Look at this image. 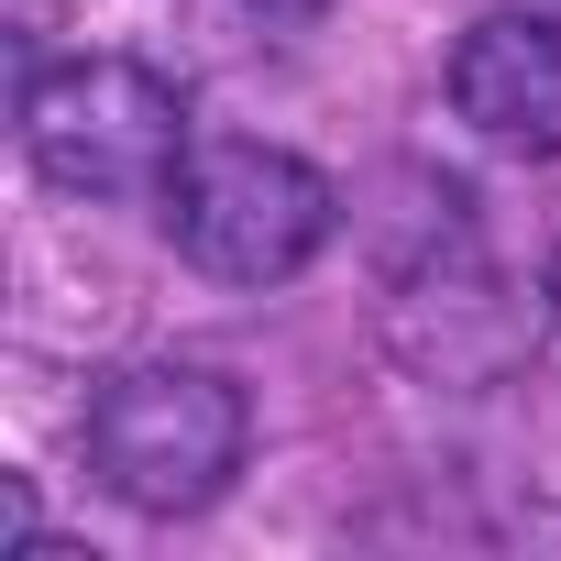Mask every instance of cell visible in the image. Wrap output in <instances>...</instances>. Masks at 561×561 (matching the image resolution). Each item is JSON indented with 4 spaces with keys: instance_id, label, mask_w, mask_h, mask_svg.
<instances>
[{
    "instance_id": "obj_4",
    "label": "cell",
    "mask_w": 561,
    "mask_h": 561,
    "mask_svg": "<svg viewBox=\"0 0 561 561\" xmlns=\"http://www.w3.org/2000/svg\"><path fill=\"white\" fill-rule=\"evenodd\" d=\"M451 111L495 154H561V23L539 12H484L451 45Z\"/></svg>"
},
{
    "instance_id": "obj_2",
    "label": "cell",
    "mask_w": 561,
    "mask_h": 561,
    "mask_svg": "<svg viewBox=\"0 0 561 561\" xmlns=\"http://www.w3.org/2000/svg\"><path fill=\"white\" fill-rule=\"evenodd\" d=\"M23 154L67 198H165L187 165V100L133 56H67L23 89Z\"/></svg>"
},
{
    "instance_id": "obj_3",
    "label": "cell",
    "mask_w": 561,
    "mask_h": 561,
    "mask_svg": "<svg viewBox=\"0 0 561 561\" xmlns=\"http://www.w3.org/2000/svg\"><path fill=\"white\" fill-rule=\"evenodd\" d=\"M154 209H165V242L220 287H287L342 220L331 176L287 144H187V165Z\"/></svg>"
},
{
    "instance_id": "obj_5",
    "label": "cell",
    "mask_w": 561,
    "mask_h": 561,
    "mask_svg": "<svg viewBox=\"0 0 561 561\" xmlns=\"http://www.w3.org/2000/svg\"><path fill=\"white\" fill-rule=\"evenodd\" d=\"M253 12H287V23H309V12H331V0H253Z\"/></svg>"
},
{
    "instance_id": "obj_6",
    "label": "cell",
    "mask_w": 561,
    "mask_h": 561,
    "mask_svg": "<svg viewBox=\"0 0 561 561\" xmlns=\"http://www.w3.org/2000/svg\"><path fill=\"white\" fill-rule=\"evenodd\" d=\"M550 309H561V253H550Z\"/></svg>"
},
{
    "instance_id": "obj_1",
    "label": "cell",
    "mask_w": 561,
    "mask_h": 561,
    "mask_svg": "<svg viewBox=\"0 0 561 561\" xmlns=\"http://www.w3.org/2000/svg\"><path fill=\"white\" fill-rule=\"evenodd\" d=\"M242 386L209 364H122L89 397V484L133 517H187L242 473Z\"/></svg>"
}]
</instances>
